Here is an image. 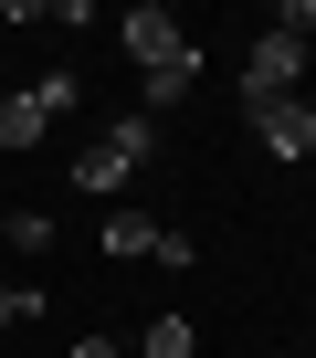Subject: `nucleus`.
<instances>
[{"instance_id": "obj_4", "label": "nucleus", "mask_w": 316, "mask_h": 358, "mask_svg": "<svg viewBox=\"0 0 316 358\" xmlns=\"http://www.w3.org/2000/svg\"><path fill=\"white\" fill-rule=\"evenodd\" d=\"M116 43L137 53V74H158V64H180V53H190V32H180V11H158V0H137V11L116 22Z\"/></svg>"}, {"instance_id": "obj_2", "label": "nucleus", "mask_w": 316, "mask_h": 358, "mask_svg": "<svg viewBox=\"0 0 316 358\" xmlns=\"http://www.w3.org/2000/svg\"><path fill=\"white\" fill-rule=\"evenodd\" d=\"M74 74H43V85H22V95H0V148H43L53 137V116H74Z\"/></svg>"}, {"instance_id": "obj_6", "label": "nucleus", "mask_w": 316, "mask_h": 358, "mask_svg": "<svg viewBox=\"0 0 316 358\" xmlns=\"http://www.w3.org/2000/svg\"><path fill=\"white\" fill-rule=\"evenodd\" d=\"M106 253H116V264H158V222H148L137 201H116V211H106Z\"/></svg>"}, {"instance_id": "obj_5", "label": "nucleus", "mask_w": 316, "mask_h": 358, "mask_svg": "<svg viewBox=\"0 0 316 358\" xmlns=\"http://www.w3.org/2000/svg\"><path fill=\"white\" fill-rule=\"evenodd\" d=\"M253 137H264L274 158H316V106H306V95H264V106H253Z\"/></svg>"}, {"instance_id": "obj_10", "label": "nucleus", "mask_w": 316, "mask_h": 358, "mask_svg": "<svg viewBox=\"0 0 316 358\" xmlns=\"http://www.w3.org/2000/svg\"><path fill=\"white\" fill-rule=\"evenodd\" d=\"M74 358H127V348L116 337H74Z\"/></svg>"}, {"instance_id": "obj_3", "label": "nucleus", "mask_w": 316, "mask_h": 358, "mask_svg": "<svg viewBox=\"0 0 316 358\" xmlns=\"http://www.w3.org/2000/svg\"><path fill=\"white\" fill-rule=\"evenodd\" d=\"M306 85V32H253V53H243V95L264 106V95H295Z\"/></svg>"}, {"instance_id": "obj_7", "label": "nucleus", "mask_w": 316, "mask_h": 358, "mask_svg": "<svg viewBox=\"0 0 316 358\" xmlns=\"http://www.w3.org/2000/svg\"><path fill=\"white\" fill-rule=\"evenodd\" d=\"M201 337H190V316L169 306V316H148V337H137V358H190Z\"/></svg>"}, {"instance_id": "obj_8", "label": "nucleus", "mask_w": 316, "mask_h": 358, "mask_svg": "<svg viewBox=\"0 0 316 358\" xmlns=\"http://www.w3.org/2000/svg\"><path fill=\"white\" fill-rule=\"evenodd\" d=\"M0 243H22V253H53V211H11V232Z\"/></svg>"}, {"instance_id": "obj_12", "label": "nucleus", "mask_w": 316, "mask_h": 358, "mask_svg": "<svg viewBox=\"0 0 316 358\" xmlns=\"http://www.w3.org/2000/svg\"><path fill=\"white\" fill-rule=\"evenodd\" d=\"M306 43H316V32H306Z\"/></svg>"}, {"instance_id": "obj_1", "label": "nucleus", "mask_w": 316, "mask_h": 358, "mask_svg": "<svg viewBox=\"0 0 316 358\" xmlns=\"http://www.w3.org/2000/svg\"><path fill=\"white\" fill-rule=\"evenodd\" d=\"M148 158H158V127H148V116H106V137H95V148L74 158V190L116 201V190H127V179H137Z\"/></svg>"}, {"instance_id": "obj_11", "label": "nucleus", "mask_w": 316, "mask_h": 358, "mask_svg": "<svg viewBox=\"0 0 316 358\" xmlns=\"http://www.w3.org/2000/svg\"><path fill=\"white\" fill-rule=\"evenodd\" d=\"M0 232H11V211H0Z\"/></svg>"}, {"instance_id": "obj_9", "label": "nucleus", "mask_w": 316, "mask_h": 358, "mask_svg": "<svg viewBox=\"0 0 316 358\" xmlns=\"http://www.w3.org/2000/svg\"><path fill=\"white\" fill-rule=\"evenodd\" d=\"M11 316H43V285H0V327Z\"/></svg>"}]
</instances>
